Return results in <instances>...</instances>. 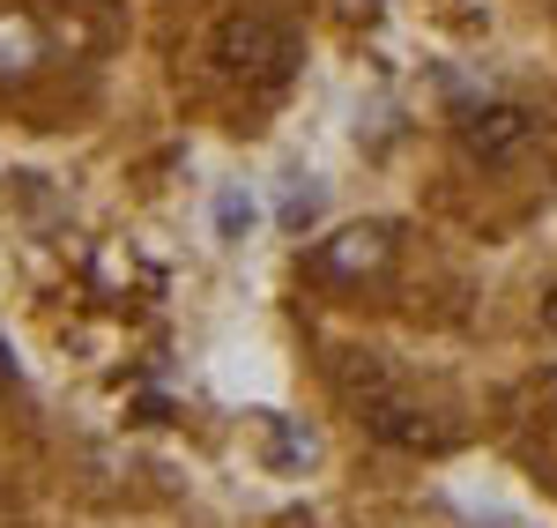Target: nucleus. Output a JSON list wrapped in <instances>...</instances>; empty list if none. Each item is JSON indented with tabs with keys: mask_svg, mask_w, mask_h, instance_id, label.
<instances>
[{
	"mask_svg": "<svg viewBox=\"0 0 557 528\" xmlns=\"http://www.w3.org/2000/svg\"><path fill=\"white\" fill-rule=\"evenodd\" d=\"M335 395L349 402V417L380 446H401V454H438V446H454V432L401 388V372H394L380 351H343L335 357Z\"/></svg>",
	"mask_w": 557,
	"mask_h": 528,
	"instance_id": "nucleus-1",
	"label": "nucleus"
},
{
	"mask_svg": "<svg viewBox=\"0 0 557 528\" xmlns=\"http://www.w3.org/2000/svg\"><path fill=\"white\" fill-rule=\"evenodd\" d=\"M298 38L275 23V15H253V8H238V15H223L209 30V67L215 83L246 89V97H283V89L298 83Z\"/></svg>",
	"mask_w": 557,
	"mask_h": 528,
	"instance_id": "nucleus-2",
	"label": "nucleus"
},
{
	"mask_svg": "<svg viewBox=\"0 0 557 528\" xmlns=\"http://www.w3.org/2000/svg\"><path fill=\"white\" fill-rule=\"evenodd\" d=\"M461 149H469V164H520L535 149V112L528 105H469Z\"/></svg>",
	"mask_w": 557,
	"mask_h": 528,
	"instance_id": "nucleus-3",
	"label": "nucleus"
},
{
	"mask_svg": "<svg viewBox=\"0 0 557 528\" xmlns=\"http://www.w3.org/2000/svg\"><path fill=\"white\" fill-rule=\"evenodd\" d=\"M380 261H386V223H349V231H335L320 246L327 275H364V268H380Z\"/></svg>",
	"mask_w": 557,
	"mask_h": 528,
	"instance_id": "nucleus-4",
	"label": "nucleus"
},
{
	"mask_svg": "<svg viewBox=\"0 0 557 528\" xmlns=\"http://www.w3.org/2000/svg\"><path fill=\"white\" fill-rule=\"evenodd\" d=\"M38 60H45V38H38V23L8 8V15H0V75H30Z\"/></svg>",
	"mask_w": 557,
	"mask_h": 528,
	"instance_id": "nucleus-5",
	"label": "nucleus"
},
{
	"mask_svg": "<svg viewBox=\"0 0 557 528\" xmlns=\"http://www.w3.org/2000/svg\"><path fill=\"white\" fill-rule=\"evenodd\" d=\"M543 328L557 335V291H543Z\"/></svg>",
	"mask_w": 557,
	"mask_h": 528,
	"instance_id": "nucleus-6",
	"label": "nucleus"
}]
</instances>
